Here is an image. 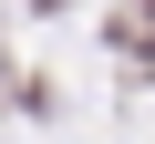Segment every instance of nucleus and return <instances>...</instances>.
Listing matches in <instances>:
<instances>
[{"instance_id": "1", "label": "nucleus", "mask_w": 155, "mask_h": 144, "mask_svg": "<svg viewBox=\"0 0 155 144\" xmlns=\"http://www.w3.org/2000/svg\"><path fill=\"white\" fill-rule=\"evenodd\" d=\"M114 52H155V11H114Z\"/></svg>"}, {"instance_id": "2", "label": "nucleus", "mask_w": 155, "mask_h": 144, "mask_svg": "<svg viewBox=\"0 0 155 144\" xmlns=\"http://www.w3.org/2000/svg\"><path fill=\"white\" fill-rule=\"evenodd\" d=\"M41 11H62V0H41Z\"/></svg>"}]
</instances>
